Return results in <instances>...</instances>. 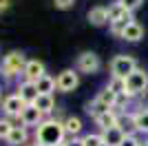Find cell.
I'll list each match as a JSON object with an SVG mask.
<instances>
[{
  "label": "cell",
  "instance_id": "6",
  "mask_svg": "<svg viewBox=\"0 0 148 146\" xmlns=\"http://www.w3.org/2000/svg\"><path fill=\"white\" fill-rule=\"evenodd\" d=\"M99 67H102V62H99V55L93 53V51H84V53L77 55V73H86V75H93V73H97Z\"/></svg>",
  "mask_w": 148,
  "mask_h": 146
},
{
  "label": "cell",
  "instance_id": "18",
  "mask_svg": "<svg viewBox=\"0 0 148 146\" xmlns=\"http://www.w3.org/2000/svg\"><path fill=\"white\" fill-rule=\"evenodd\" d=\"M36 86H38L40 95H53V91H56V78H51L49 73H47L44 78H40L36 82Z\"/></svg>",
  "mask_w": 148,
  "mask_h": 146
},
{
  "label": "cell",
  "instance_id": "34",
  "mask_svg": "<svg viewBox=\"0 0 148 146\" xmlns=\"http://www.w3.org/2000/svg\"><path fill=\"white\" fill-rule=\"evenodd\" d=\"M62 146H64V144H62Z\"/></svg>",
  "mask_w": 148,
  "mask_h": 146
},
{
  "label": "cell",
  "instance_id": "9",
  "mask_svg": "<svg viewBox=\"0 0 148 146\" xmlns=\"http://www.w3.org/2000/svg\"><path fill=\"white\" fill-rule=\"evenodd\" d=\"M42 120H44V115L36 109V104H27L25 111L20 113V122H22V126H25V128L27 126H38Z\"/></svg>",
  "mask_w": 148,
  "mask_h": 146
},
{
  "label": "cell",
  "instance_id": "15",
  "mask_svg": "<svg viewBox=\"0 0 148 146\" xmlns=\"http://www.w3.org/2000/svg\"><path fill=\"white\" fill-rule=\"evenodd\" d=\"M33 104H36V109L40 111L42 115H49V113L56 111V100H53V95H38Z\"/></svg>",
  "mask_w": 148,
  "mask_h": 146
},
{
  "label": "cell",
  "instance_id": "20",
  "mask_svg": "<svg viewBox=\"0 0 148 146\" xmlns=\"http://www.w3.org/2000/svg\"><path fill=\"white\" fill-rule=\"evenodd\" d=\"M64 131H66V135L77 137V135L82 133V120L75 117V115H69L66 120H64Z\"/></svg>",
  "mask_w": 148,
  "mask_h": 146
},
{
  "label": "cell",
  "instance_id": "11",
  "mask_svg": "<svg viewBox=\"0 0 148 146\" xmlns=\"http://www.w3.org/2000/svg\"><path fill=\"white\" fill-rule=\"evenodd\" d=\"M102 142H104V146H122L124 137H126V133H124L119 126H113L108 128V131H102Z\"/></svg>",
  "mask_w": 148,
  "mask_h": 146
},
{
  "label": "cell",
  "instance_id": "27",
  "mask_svg": "<svg viewBox=\"0 0 148 146\" xmlns=\"http://www.w3.org/2000/svg\"><path fill=\"white\" fill-rule=\"evenodd\" d=\"M119 2H122L124 5V9H126V11H135V9H139V7L144 5V0H119Z\"/></svg>",
  "mask_w": 148,
  "mask_h": 146
},
{
  "label": "cell",
  "instance_id": "5",
  "mask_svg": "<svg viewBox=\"0 0 148 146\" xmlns=\"http://www.w3.org/2000/svg\"><path fill=\"white\" fill-rule=\"evenodd\" d=\"M77 84H80V73L73 71V69H64V71L56 78V91H60V93L75 91Z\"/></svg>",
  "mask_w": 148,
  "mask_h": 146
},
{
  "label": "cell",
  "instance_id": "1",
  "mask_svg": "<svg viewBox=\"0 0 148 146\" xmlns=\"http://www.w3.org/2000/svg\"><path fill=\"white\" fill-rule=\"evenodd\" d=\"M64 122L60 120H47L44 117L36 126V142L40 146H62L64 144Z\"/></svg>",
  "mask_w": 148,
  "mask_h": 146
},
{
  "label": "cell",
  "instance_id": "2",
  "mask_svg": "<svg viewBox=\"0 0 148 146\" xmlns=\"http://www.w3.org/2000/svg\"><path fill=\"white\" fill-rule=\"evenodd\" d=\"M25 64H27V58L22 51H9L2 58V75H5V80H16L18 75H22Z\"/></svg>",
  "mask_w": 148,
  "mask_h": 146
},
{
  "label": "cell",
  "instance_id": "21",
  "mask_svg": "<svg viewBox=\"0 0 148 146\" xmlns=\"http://www.w3.org/2000/svg\"><path fill=\"white\" fill-rule=\"evenodd\" d=\"M106 111H111V109H108L106 104H102L97 97H95V100H91V102H86V113L93 117V120H97V117L102 115V113H106Z\"/></svg>",
  "mask_w": 148,
  "mask_h": 146
},
{
  "label": "cell",
  "instance_id": "16",
  "mask_svg": "<svg viewBox=\"0 0 148 146\" xmlns=\"http://www.w3.org/2000/svg\"><path fill=\"white\" fill-rule=\"evenodd\" d=\"M5 142L9 146H22V144H27V128L25 126H13L11 133H9V137H7Z\"/></svg>",
  "mask_w": 148,
  "mask_h": 146
},
{
  "label": "cell",
  "instance_id": "30",
  "mask_svg": "<svg viewBox=\"0 0 148 146\" xmlns=\"http://www.w3.org/2000/svg\"><path fill=\"white\" fill-rule=\"evenodd\" d=\"M64 146H84V142H82V137H73L71 142H64Z\"/></svg>",
  "mask_w": 148,
  "mask_h": 146
},
{
  "label": "cell",
  "instance_id": "7",
  "mask_svg": "<svg viewBox=\"0 0 148 146\" xmlns=\"http://www.w3.org/2000/svg\"><path fill=\"white\" fill-rule=\"evenodd\" d=\"M25 106H27V104L13 93V95H7L5 97V102H2V113L7 115V120H11V117H20V113L25 111Z\"/></svg>",
  "mask_w": 148,
  "mask_h": 146
},
{
  "label": "cell",
  "instance_id": "32",
  "mask_svg": "<svg viewBox=\"0 0 148 146\" xmlns=\"http://www.w3.org/2000/svg\"><path fill=\"white\" fill-rule=\"evenodd\" d=\"M31 146H40V144H38V142H36V144H31Z\"/></svg>",
  "mask_w": 148,
  "mask_h": 146
},
{
  "label": "cell",
  "instance_id": "33",
  "mask_svg": "<svg viewBox=\"0 0 148 146\" xmlns=\"http://www.w3.org/2000/svg\"><path fill=\"white\" fill-rule=\"evenodd\" d=\"M0 95H2V91H0Z\"/></svg>",
  "mask_w": 148,
  "mask_h": 146
},
{
  "label": "cell",
  "instance_id": "26",
  "mask_svg": "<svg viewBox=\"0 0 148 146\" xmlns=\"http://www.w3.org/2000/svg\"><path fill=\"white\" fill-rule=\"evenodd\" d=\"M11 128H13V124L9 120H0V140H7L9 137V133H11Z\"/></svg>",
  "mask_w": 148,
  "mask_h": 146
},
{
  "label": "cell",
  "instance_id": "28",
  "mask_svg": "<svg viewBox=\"0 0 148 146\" xmlns=\"http://www.w3.org/2000/svg\"><path fill=\"white\" fill-rule=\"evenodd\" d=\"M122 146H142V142L137 140V135H126L122 142Z\"/></svg>",
  "mask_w": 148,
  "mask_h": 146
},
{
  "label": "cell",
  "instance_id": "25",
  "mask_svg": "<svg viewBox=\"0 0 148 146\" xmlns=\"http://www.w3.org/2000/svg\"><path fill=\"white\" fill-rule=\"evenodd\" d=\"M82 142H84V146H104V142H102V135L99 133H88L82 137Z\"/></svg>",
  "mask_w": 148,
  "mask_h": 146
},
{
  "label": "cell",
  "instance_id": "13",
  "mask_svg": "<svg viewBox=\"0 0 148 146\" xmlns=\"http://www.w3.org/2000/svg\"><path fill=\"white\" fill-rule=\"evenodd\" d=\"M142 38H144V27L139 22H135V20H133L122 33V40H126V42H139Z\"/></svg>",
  "mask_w": 148,
  "mask_h": 146
},
{
  "label": "cell",
  "instance_id": "19",
  "mask_svg": "<svg viewBox=\"0 0 148 146\" xmlns=\"http://www.w3.org/2000/svg\"><path fill=\"white\" fill-rule=\"evenodd\" d=\"M106 9H108V24L119 22V20H122L126 13H130V11H126V9H124V5L119 2V0H117V2H113L111 7H106Z\"/></svg>",
  "mask_w": 148,
  "mask_h": 146
},
{
  "label": "cell",
  "instance_id": "8",
  "mask_svg": "<svg viewBox=\"0 0 148 146\" xmlns=\"http://www.w3.org/2000/svg\"><path fill=\"white\" fill-rule=\"evenodd\" d=\"M47 75V71H44V64L40 60H27L25 64V71H22V78H25V82H33L36 84L40 78H44Z\"/></svg>",
  "mask_w": 148,
  "mask_h": 146
},
{
  "label": "cell",
  "instance_id": "3",
  "mask_svg": "<svg viewBox=\"0 0 148 146\" xmlns=\"http://www.w3.org/2000/svg\"><path fill=\"white\" fill-rule=\"evenodd\" d=\"M148 89V73L144 69L137 67L135 71L126 78V97H137L144 95V91Z\"/></svg>",
  "mask_w": 148,
  "mask_h": 146
},
{
  "label": "cell",
  "instance_id": "17",
  "mask_svg": "<svg viewBox=\"0 0 148 146\" xmlns=\"http://www.w3.org/2000/svg\"><path fill=\"white\" fill-rule=\"evenodd\" d=\"M130 115H133V124H135L137 133L148 135V109H139L135 113H130Z\"/></svg>",
  "mask_w": 148,
  "mask_h": 146
},
{
  "label": "cell",
  "instance_id": "14",
  "mask_svg": "<svg viewBox=\"0 0 148 146\" xmlns=\"http://www.w3.org/2000/svg\"><path fill=\"white\" fill-rule=\"evenodd\" d=\"M88 22L95 24V27H104L108 22V9L106 7H93L88 11Z\"/></svg>",
  "mask_w": 148,
  "mask_h": 146
},
{
  "label": "cell",
  "instance_id": "12",
  "mask_svg": "<svg viewBox=\"0 0 148 146\" xmlns=\"http://www.w3.org/2000/svg\"><path fill=\"white\" fill-rule=\"evenodd\" d=\"M117 122H119V113L115 109H111V111H106V113H102L95 120V124L99 126V131H108V128L117 126Z\"/></svg>",
  "mask_w": 148,
  "mask_h": 146
},
{
  "label": "cell",
  "instance_id": "31",
  "mask_svg": "<svg viewBox=\"0 0 148 146\" xmlns=\"http://www.w3.org/2000/svg\"><path fill=\"white\" fill-rule=\"evenodd\" d=\"M7 7H9V0H0V11H2V9H7Z\"/></svg>",
  "mask_w": 148,
  "mask_h": 146
},
{
  "label": "cell",
  "instance_id": "10",
  "mask_svg": "<svg viewBox=\"0 0 148 146\" xmlns=\"http://www.w3.org/2000/svg\"><path fill=\"white\" fill-rule=\"evenodd\" d=\"M16 95H18L25 104H33V102H36V97L40 95V93H38V86L33 84V82H25V80H22V82L18 84Z\"/></svg>",
  "mask_w": 148,
  "mask_h": 146
},
{
  "label": "cell",
  "instance_id": "4",
  "mask_svg": "<svg viewBox=\"0 0 148 146\" xmlns=\"http://www.w3.org/2000/svg\"><path fill=\"white\" fill-rule=\"evenodd\" d=\"M137 69V62L133 55H115L111 62V73H113V78H122L126 80L130 75V73Z\"/></svg>",
  "mask_w": 148,
  "mask_h": 146
},
{
  "label": "cell",
  "instance_id": "22",
  "mask_svg": "<svg viewBox=\"0 0 148 146\" xmlns=\"http://www.w3.org/2000/svg\"><path fill=\"white\" fill-rule=\"evenodd\" d=\"M130 22H133V13H126V16H124L119 22H113V24H111V33H113L115 38H122L124 29H126Z\"/></svg>",
  "mask_w": 148,
  "mask_h": 146
},
{
  "label": "cell",
  "instance_id": "29",
  "mask_svg": "<svg viewBox=\"0 0 148 146\" xmlns=\"http://www.w3.org/2000/svg\"><path fill=\"white\" fill-rule=\"evenodd\" d=\"M53 2H56L58 9H71L75 5V0H53Z\"/></svg>",
  "mask_w": 148,
  "mask_h": 146
},
{
  "label": "cell",
  "instance_id": "23",
  "mask_svg": "<svg viewBox=\"0 0 148 146\" xmlns=\"http://www.w3.org/2000/svg\"><path fill=\"white\" fill-rule=\"evenodd\" d=\"M106 89H111L115 95H119V97H126V80H122V78H113L111 75V80H108V86Z\"/></svg>",
  "mask_w": 148,
  "mask_h": 146
},
{
  "label": "cell",
  "instance_id": "24",
  "mask_svg": "<svg viewBox=\"0 0 148 146\" xmlns=\"http://www.w3.org/2000/svg\"><path fill=\"white\" fill-rule=\"evenodd\" d=\"M117 126L122 128V131H124L126 135H137V128H135V124H133V115H126V117H122V115H119Z\"/></svg>",
  "mask_w": 148,
  "mask_h": 146
}]
</instances>
